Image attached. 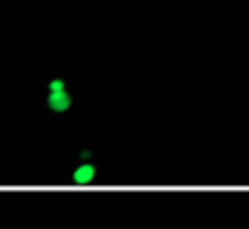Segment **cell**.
<instances>
[{
    "label": "cell",
    "mask_w": 249,
    "mask_h": 229,
    "mask_svg": "<svg viewBox=\"0 0 249 229\" xmlns=\"http://www.w3.org/2000/svg\"><path fill=\"white\" fill-rule=\"evenodd\" d=\"M101 175L99 153L92 147H81L72 155V168H70L68 181L70 186L59 188L57 192H90L96 186Z\"/></svg>",
    "instance_id": "obj_1"
},
{
    "label": "cell",
    "mask_w": 249,
    "mask_h": 229,
    "mask_svg": "<svg viewBox=\"0 0 249 229\" xmlns=\"http://www.w3.org/2000/svg\"><path fill=\"white\" fill-rule=\"evenodd\" d=\"M35 98L44 105L48 116L55 120H72V112L79 105V96L72 90L64 92H35Z\"/></svg>",
    "instance_id": "obj_2"
},
{
    "label": "cell",
    "mask_w": 249,
    "mask_h": 229,
    "mask_svg": "<svg viewBox=\"0 0 249 229\" xmlns=\"http://www.w3.org/2000/svg\"><path fill=\"white\" fill-rule=\"evenodd\" d=\"M64 90H72V79L66 72L46 74L42 81V87H39V92H64Z\"/></svg>",
    "instance_id": "obj_3"
}]
</instances>
